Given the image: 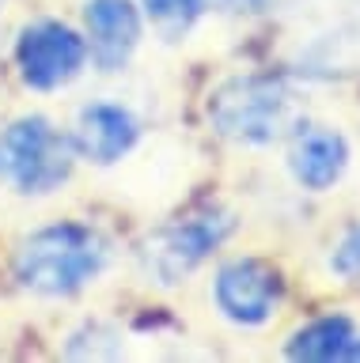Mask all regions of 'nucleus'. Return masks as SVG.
<instances>
[{"label": "nucleus", "instance_id": "9d476101", "mask_svg": "<svg viewBox=\"0 0 360 363\" xmlns=\"http://www.w3.org/2000/svg\"><path fill=\"white\" fill-rule=\"evenodd\" d=\"M349 167V140L330 125H300L288 136V174L307 193H326Z\"/></svg>", "mask_w": 360, "mask_h": 363}, {"label": "nucleus", "instance_id": "7ed1b4c3", "mask_svg": "<svg viewBox=\"0 0 360 363\" xmlns=\"http://www.w3.org/2000/svg\"><path fill=\"white\" fill-rule=\"evenodd\" d=\"M72 140L46 113H27L0 129V182L19 197H46L72 170Z\"/></svg>", "mask_w": 360, "mask_h": 363}, {"label": "nucleus", "instance_id": "6e6552de", "mask_svg": "<svg viewBox=\"0 0 360 363\" xmlns=\"http://www.w3.org/2000/svg\"><path fill=\"white\" fill-rule=\"evenodd\" d=\"M72 152L84 163L95 167H110L121 163L141 140V121L137 113L121 102H87V106L76 113L72 125Z\"/></svg>", "mask_w": 360, "mask_h": 363}, {"label": "nucleus", "instance_id": "4468645a", "mask_svg": "<svg viewBox=\"0 0 360 363\" xmlns=\"http://www.w3.org/2000/svg\"><path fill=\"white\" fill-rule=\"evenodd\" d=\"M228 11H243V16H258V11H266V8H273L277 0H220Z\"/></svg>", "mask_w": 360, "mask_h": 363}, {"label": "nucleus", "instance_id": "423d86ee", "mask_svg": "<svg viewBox=\"0 0 360 363\" xmlns=\"http://www.w3.org/2000/svg\"><path fill=\"white\" fill-rule=\"evenodd\" d=\"M285 284L280 272L262 257H231L212 277V303L239 329H262L277 318Z\"/></svg>", "mask_w": 360, "mask_h": 363}, {"label": "nucleus", "instance_id": "f257e3e1", "mask_svg": "<svg viewBox=\"0 0 360 363\" xmlns=\"http://www.w3.org/2000/svg\"><path fill=\"white\" fill-rule=\"evenodd\" d=\"M110 265L107 238L84 223H50L23 238L16 254L19 284L38 299H69Z\"/></svg>", "mask_w": 360, "mask_h": 363}, {"label": "nucleus", "instance_id": "f8f14e48", "mask_svg": "<svg viewBox=\"0 0 360 363\" xmlns=\"http://www.w3.org/2000/svg\"><path fill=\"white\" fill-rule=\"evenodd\" d=\"M205 8H209V0H141L144 19H148L167 42L186 38V34L197 27V19L205 16Z\"/></svg>", "mask_w": 360, "mask_h": 363}, {"label": "nucleus", "instance_id": "f03ea898", "mask_svg": "<svg viewBox=\"0 0 360 363\" xmlns=\"http://www.w3.org/2000/svg\"><path fill=\"white\" fill-rule=\"evenodd\" d=\"M209 125L239 147H269L300 129V99L280 76L243 72L209 95Z\"/></svg>", "mask_w": 360, "mask_h": 363}, {"label": "nucleus", "instance_id": "ddd939ff", "mask_svg": "<svg viewBox=\"0 0 360 363\" xmlns=\"http://www.w3.org/2000/svg\"><path fill=\"white\" fill-rule=\"evenodd\" d=\"M326 269L342 284H360V223H349L326 257Z\"/></svg>", "mask_w": 360, "mask_h": 363}, {"label": "nucleus", "instance_id": "9b49d317", "mask_svg": "<svg viewBox=\"0 0 360 363\" xmlns=\"http://www.w3.org/2000/svg\"><path fill=\"white\" fill-rule=\"evenodd\" d=\"M356 325L342 314L315 318L311 325H303L296 337L288 340L292 359H311V363H330V359H349V348L356 340Z\"/></svg>", "mask_w": 360, "mask_h": 363}, {"label": "nucleus", "instance_id": "0eeeda50", "mask_svg": "<svg viewBox=\"0 0 360 363\" xmlns=\"http://www.w3.org/2000/svg\"><path fill=\"white\" fill-rule=\"evenodd\" d=\"M292 65L300 76L334 79L360 72V4H334L326 8L319 23L296 34Z\"/></svg>", "mask_w": 360, "mask_h": 363}, {"label": "nucleus", "instance_id": "1a4fd4ad", "mask_svg": "<svg viewBox=\"0 0 360 363\" xmlns=\"http://www.w3.org/2000/svg\"><path fill=\"white\" fill-rule=\"evenodd\" d=\"M141 8L133 0H87L84 4V42L87 57L103 72H121L141 45Z\"/></svg>", "mask_w": 360, "mask_h": 363}, {"label": "nucleus", "instance_id": "20e7f679", "mask_svg": "<svg viewBox=\"0 0 360 363\" xmlns=\"http://www.w3.org/2000/svg\"><path fill=\"white\" fill-rule=\"evenodd\" d=\"M231 231H235L231 212H201V216H190V220H175L160 227L141 246L144 277L160 284V288H178L228 242Z\"/></svg>", "mask_w": 360, "mask_h": 363}, {"label": "nucleus", "instance_id": "39448f33", "mask_svg": "<svg viewBox=\"0 0 360 363\" xmlns=\"http://www.w3.org/2000/svg\"><path fill=\"white\" fill-rule=\"evenodd\" d=\"M87 65V42L61 19H35L16 38V68L31 91H58Z\"/></svg>", "mask_w": 360, "mask_h": 363}]
</instances>
